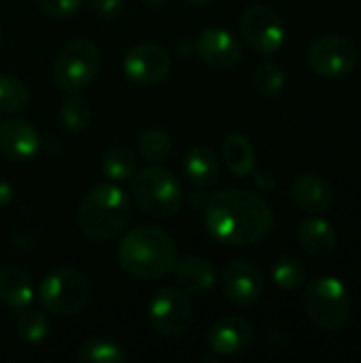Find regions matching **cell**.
Returning <instances> with one entry per match:
<instances>
[{
  "mask_svg": "<svg viewBox=\"0 0 361 363\" xmlns=\"http://www.w3.org/2000/svg\"><path fill=\"white\" fill-rule=\"evenodd\" d=\"M268 202L249 189H221L204 206V225L215 240L228 247H251L272 230Z\"/></svg>",
  "mask_w": 361,
  "mask_h": 363,
  "instance_id": "6da1fadb",
  "label": "cell"
},
{
  "mask_svg": "<svg viewBox=\"0 0 361 363\" xmlns=\"http://www.w3.org/2000/svg\"><path fill=\"white\" fill-rule=\"evenodd\" d=\"M119 266L126 274L138 281H160L166 279L177 264L174 238L155 225H140L130 230L119 249Z\"/></svg>",
  "mask_w": 361,
  "mask_h": 363,
  "instance_id": "7a4b0ae2",
  "label": "cell"
},
{
  "mask_svg": "<svg viewBox=\"0 0 361 363\" xmlns=\"http://www.w3.org/2000/svg\"><path fill=\"white\" fill-rule=\"evenodd\" d=\"M134 204L117 185H98L81 200L77 223L85 238L109 240L121 234L132 221Z\"/></svg>",
  "mask_w": 361,
  "mask_h": 363,
  "instance_id": "3957f363",
  "label": "cell"
},
{
  "mask_svg": "<svg viewBox=\"0 0 361 363\" xmlns=\"http://www.w3.org/2000/svg\"><path fill=\"white\" fill-rule=\"evenodd\" d=\"M132 196L143 213L157 219L174 217L183 206V189L177 177L160 164L134 172Z\"/></svg>",
  "mask_w": 361,
  "mask_h": 363,
  "instance_id": "277c9868",
  "label": "cell"
},
{
  "mask_svg": "<svg viewBox=\"0 0 361 363\" xmlns=\"http://www.w3.org/2000/svg\"><path fill=\"white\" fill-rule=\"evenodd\" d=\"M304 311L323 332H338L351 315V298L345 283L336 277H319L304 289Z\"/></svg>",
  "mask_w": 361,
  "mask_h": 363,
  "instance_id": "5b68a950",
  "label": "cell"
},
{
  "mask_svg": "<svg viewBox=\"0 0 361 363\" xmlns=\"http://www.w3.org/2000/svg\"><path fill=\"white\" fill-rule=\"evenodd\" d=\"M91 298L87 277L74 268H57L49 272L38 285L40 306L53 317L79 315Z\"/></svg>",
  "mask_w": 361,
  "mask_h": 363,
  "instance_id": "8992f818",
  "label": "cell"
},
{
  "mask_svg": "<svg viewBox=\"0 0 361 363\" xmlns=\"http://www.w3.org/2000/svg\"><path fill=\"white\" fill-rule=\"evenodd\" d=\"M100 70V51L87 38L68 40L55 55L53 62V83L66 91L74 94L87 87Z\"/></svg>",
  "mask_w": 361,
  "mask_h": 363,
  "instance_id": "52a82bcc",
  "label": "cell"
},
{
  "mask_svg": "<svg viewBox=\"0 0 361 363\" xmlns=\"http://www.w3.org/2000/svg\"><path fill=\"white\" fill-rule=\"evenodd\" d=\"M360 51L353 40L338 34L317 38L309 49V66L326 79H343L355 70Z\"/></svg>",
  "mask_w": 361,
  "mask_h": 363,
  "instance_id": "ba28073f",
  "label": "cell"
},
{
  "mask_svg": "<svg viewBox=\"0 0 361 363\" xmlns=\"http://www.w3.org/2000/svg\"><path fill=\"white\" fill-rule=\"evenodd\" d=\"M191 302L179 287H162L149 302L151 328L164 338H177L191 325Z\"/></svg>",
  "mask_w": 361,
  "mask_h": 363,
  "instance_id": "9c48e42d",
  "label": "cell"
},
{
  "mask_svg": "<svg viewBox=\"0 0 361 363\" xmlns=\"http://www.w3.org/2000/svg\"><path fill=\"white\" fill-rule=\"evenodd\" d=\"M240 32L260 53H277L287 36L281 15L266 4H251L243 11Z\"/></svg>",
  "mask_w": 361,
  "mask_h": 363,
  "instance_id": "30bf717a",
  "label": "cell"
},
{
  "mask_svg": "<svg viewBox=\"0 0 361 363\" xmlns=\"http://www.w3.org/2000/svg\"><path fill=\"white\" fill-rule=\"evenodd\" d=\"M121 68L130 81H134L138 85H153L168 77V72L172 68V57L160 45L140 43V45H134L123 55Z\"/></svg>",
  "mask_w": 361,
  "mask_h": 363,
  "instance_id": "8fae6325",
  "label": "cell"
},
{
  "mask_svg": "<svg viewBox=\"0 0 361 363\" xmlns=\"http://www.w3.org/2000/svg\"><path fill=\"white\" fill-rule=\"evenodd\" d=\"M221 287L226 298L236 306H253L264 289L262 272L249 259H234L223 268Z\"/></svg>",
  "mask_w": 361,
  "mask_h": 363,
  "instance_id": "7c38bea8",
  "label": "cell"
},
{
  "mask_svg": "<svg viewBox=\"0 0 361 363\" xmlns=\"http://www.w3.org/2000/svg\"><path fill=\"white\" fill-rule=\"evenodd\" d=\"M196 53L204 64L226 70L240 62L243 47L232 32L223 28H204L196 38Z\"/></svg>",
  "mask_w": 361,
  "mask_h": 363,
  "instance_id": "4fadbf2b",
  "label": "cell"
},
{
  "mask_svg": "<svg viewBox=\"0 0 361 363\" xmlns=\"http://www.w3.org/2000/svg\"><path fill=\"white\" fill-rule=\"evenodd\" d=\"M253 338H255V332L247 319L223 317L211 325L206 334V347L219 357H230V355H238L247 351Z\"/></svg>",
  "mask_w": 361,
  "mask_h": 363,
  "instance_id": "5bb4252c",
  "label": "cell"
},
{
  "mask_svg": "<svg viewBox=\"0 0 361 363\" xmlns=\"http://www.w3.org/2000/svg\"><path fill=\"white\" fill-rule=\"evenodd\" d=\"M40 149V136L23 119H6L0 123V153L11 162H30Z\"/></svg>",
  "mask_w": 361,
  "mask_h": 363,
  "instance_id": "9a60e30c",
  "label": "cell"
},
{
  "mask_svg": "<svg viewBox=\"0 0 361 363\" xmlns=\"http://www.w3.org/2000/svg\"><path fill=\"white\" fill-rule=\"evenodd\" d=\"M291 200L302 213L323 215L334 204V189L317 174H300L291 183Z\"/></svg>",
  "mask_w": 361,
  "mask_h": 363,
  "instance_id": "2e32d148",
  "label": "cell"
},
{
  "mask_svg": "<svg viewBox=\"0 0 361 363\" xmlns=\"http://www.w3.org/2000/svg\"><path fill=\"white\" fill-rule=\"evenodd\" d=\"M172 272L181 289L189 296H204L217 283V272L213 264L200 255H187V257L177 259Z\"/></svg>",
  "mask_w": 361,
  "mask_h": 363,
  "instance_id": "e0dca14e",
  "label": "cell"
},
{
  "mask_svg": "<svg viewBox=\"0 0 361 363\" xmlns=\"http://www.w3.org/2000/svg\"><path fill=\"white\" fill-rule=\"evenodd\" d=\"M34 300V283L28 272L17 266H6L0 270V302L13 311L30 306Z\"/></svg>",
  "mask_w": 361,
  "mask_h": 363,
  "instance_id": "ac0fdd59",
  "label": "cell"
},
{
  "mask_svg": "<svg viewBox=\"0 0 361 363\" xmlns=\"http://www.w3.org/2000/svg\"><path fill=\"white\" fill-rule=\"evenodd\" d=\"M298 240L300 247L313 255V257H323L330 255L336 249V230L332 228L330 221L321 219L319 215H315L313 219H306L300 230H298Z\"/></svg>",
  "mask_w": 361,
  "mask_h": 363,
  "instance_id": "d6986e66",
  "label": "cell"
},
{
  "mask_svg": "<svg viewBox=\"0 0 361 363\" xmlns=\"http://www.w3.org/2000/svg\"><path fill=\"white\" fill-rule=\"evenodd\" d=\"M185 174L198 187H213L219 181L221 164L211 147L196 145L185 153Z\"/></svg>",
  "mask_w": 361,
  "mask_h": 363,
  "instance_id": "ffe728a7",
  "label": "cell"
},
{
  "mask_svg": "<svg viewBox=\"0 0 361 363\" xmlns=\"http://www.w3.org/2000/svg\"><path fill=\"white\" fill-rule=\"evenodd\" d=\"M223 162L230 172L245 179L255 172V149L251 140L243 134H230L223 143Z\"/></svg>",
  "mask_w": 361,
  "mask_h": 363,
  "instance_id": "44dd1931",
  "label": "cell"
},
{
  "mask_svg": "<svg viewBox=\"0 0 361 363\" xmlns=\"http://www.w3.org/2000/svg\"><path fill=\"white\" fill-rule=\"evenodd\" d=\"M17 336L26 345H38L49 334V313L45 308H21L17 317Z\"/></svg>",
  "mask_w": 361,
  "mask_h": 363,
  "instance_id": "7402d4cb",
  "label": "cell"
},
{
  "mask_svg": "<svg viewBox=\"0 0 361 363\" xmlns=\"http://www.w3.org/2000/svg\"><path fill=\"white\" fill-rule=\"evenodd\" d=\"M102 170L111 181H128L136 172V153L126 145H115L104 153Z\"/></svg>",
  "mask_w": 361,
  "mask_h": 363,
  "instance_id": "603a6c76",
  "label": "cell"
},
{
  "mask_svg": "<svg viewBox=\"0 0 361 363\" xmlns=\"http://www.w3.org/2000/svg\"><path fill=\"white\" fill-rule=\"evenodd\" d=\"M30 102V91L23 81L9 72H0V113L15 115L21 113Z\"/></svg>",
  "mask_w": 361,
  "mask_h": 363,
  "instance_id": "cb8c5ba5",
  "label": "cell"
},
{
  "mask_svg": "<svg viewBox=\"0 0 361 363\" xmlns=\"http://www.w3.org/2000/svg\"><path fill=\"white\" fill-rule=\"evenodd\" d=\"M79 362L81 363H126V351L106 338H89L79 349Z\"/></svg>",
  "mask_w": 361,
  "mask_h": 363,
  "instance_id": "d4e9b609",
  "label": "cell"
},
{
  "mask_svg": "<svg viewBox=\"0 0 361 363\" xmlns=\"http://www.w3.org/2000/svg\"><path fill=\"white\" fill-rule=\"evenodd\" d=\"M170 151H172V140L160 128H149L138 138V153L149 164H162V162H166L168 155H170Z\"/></svg>",
  "mask_w": 361,
  "mask_h": 363,
  "instance_id": "484cf974",
  "label": "cell"
},
{
  "mask_svg": "<svg viewBox=\"0 0 361 363\" xmlns=\"http://www.w3.org/2000/svg\"><path fill=\"white\" fill-rule=\"evenodd\" d=\"M60 119H62L64 128H68L70 132H83L89 125V121H91V106L77 91L68 94V98L62 102Z\"/></svg>",
  "mask_w": 361,
  "mask_h": 363,
  "instance_id": "4316f807",
  "label": "cell"
},
{
  "mask_svg": "<svg viewBox=\"0 0 361 363\" xmlns=\"http://www.w3.org/2000/svg\"><path fill=\"white\" fill-rule=\"evenodd\" d=\"M304 279H306V268L294 255H283L272 266V281L285 291L298 289L304 283Z\"/></svg>",
  "mask_w": 361,
  "mask_h": 363,
  "instance_id": "83f0119b",
  "label": "cell"
},
{
  "mask_svg": "<svg viewBox=\"0 0 361 363\" xmlns=\"http://www.w3.org/2000/svg\"><path fill=\"white\" fill-rule=\"evenodd\" d=\"M253 87L266 98H277L285 87V74L277 64L262 62L253 72Z\"/></svg>",
  "mask_w": 361,
  "mask_h": 363,
  "instance_id": "f1b7e54d",
  "label": "cell"
},
{
  "mask_svg": "<svg viewBox=\"0 0 361 363\" xmlns=\"http://www.w3.org/2000/svg\"><path fill=\"white\" fill-rule=\"evenodd\" d=\"M40 11L53 19H66L81 11L85 0H36Z\"/></svg>",
  "mask_w": 361,
  "mask_h": 363,
  "instance_id": "f546056e",
  "label": "cell"
},
{
  "mask_svg": "<svg viewBox=\"0 0 361 363\" xmlns=\"http://www.w3.org/2000/svg\"><path fill=\"white\" fill-rule=\"evenodd\" d=\"M89 9L102 19H115L123 13L126 0H87Z\"/></svg>",
  "mask_w": 361,
  "mask_h": 363,
  "instance_id": "4dcf8cb0",
  "label": "cell"
},
{
  "mask_svg": "<svg viewBox=\"0 0 361 363\" xmlns=\"http://www.w3.org/2000/svg\"><path fill=\"white\" fill-rule=\"evenodd\" d=\"M13 196H15L13 185L0 177V208H2V206H6V204H11V202H13Z\"/></svg>",
  "mask_w": 361,
  "mask_h": 363,
  "instance_id": "1f68e13d",
  "label": "cell"
},
{
  "mask_svg": "<svg viewBox=\"0 0 361 363\" xmlns=\"http://www.w3.org/2000/svg\"><path fill=\"white\" fill-rule=\"evenodd\" d=\"M185 2H189V4H194V6H206V4H211V2H215V0H185Z\"/></svg>",
  "mask_w": 361,
  "mask_h": 363,
  "instance_id": "d6a6232c",
  "label": "cell"
},
{
  "mask_svg": "<svg viewBox=\"0 0 361 363\" xmlns=\"http://www.w3.org/2000/svg\"><path fill=\"white\" fill-rule=\"evenodd\" d=\"M143 2H145L147 6H162L166 0H143Z\"/></svg>",
  "mask_w": 361,
  "mask_h": 363,
  "instance_id": "836d02e7",
  "label": "cell"
},
{
  "mask_svg": "<svg viewBox=\"0 0 361 363\" xmlns=\"http://www.w3.org/2000/svg\"><path fill=\"white\" fill-rule=\"evenodd\" d=\"M2 43H4V38H2V32H0V47H2Z\"/></svg>",
  "mask_w": 361,
  "mask_h": 363,
  "instance_id": "e575fe53",
  "label": "cell"
}]
</instances>
